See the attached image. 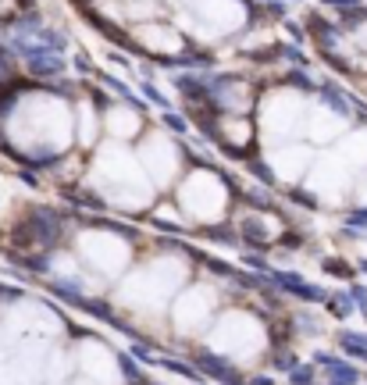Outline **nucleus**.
<instances>
[{
    "label": "nucleus",
    "mask_w": 367,
    "mask_h": 385,
    "mask_svg": "<svg viewBox=\"0 0 367 385\" xmlns=\"http://www.w3.org/2000/svg\"><path fill=\"white\" fill-rule=\"evenodd\" d=\"M271 282L279 285V289H286V292H292V296H299V300H325V292H321L318 285H311V282H303L299 275L274 272V275H271Z\"/></svg>",
    "instance_id": "1"
},
{
    "label": "nucleus",
    "mask_w": 367,
    "mask_h": 385,
    "mask_svg": "<svg viewBox=\"0 0 367 385\" xmlns=\"http://www.w3.org/2000/svg\"><path fill=\"white\" fill-rule=\"evenodd\" d=\"M318 364L328 371V385H357V378H360L350 364L335 361V357H321V353H318Z\"/></svg>",
    "instance_id": "2"
},
{
    "label": "nucleus",
    "mask_w": 367,
    "mask_h": 385,
    "mask_svg": "<svg viewBox=\"0 0 367 385\" xmlns=\"http://www.w3.org/2000/svg\"><path fill=\"white\" fill-rule=\"evenodd\" d=\"M200 368H203L207 375H214V378H218V382H225V385L239 382L235 368H232L228 361H221V357H214V353H200Z\"/></svg>",
    "instance_id": "3"
},
{
    "label": "nucleus",
    "mask_w": 367,
    "mask_h": 385,
    "mask_svg": "<svg viewBox=\"0 0 367 385\" xmlns=\"http://www.w3.org/2000/svg\"><path fill=\"white\" fill-rule=\"evenodd\" d=\"M54 292L61 296V300H72V304H79L82 300V282H75V278H61V282H54Z\"/></svg>",
    "instance_id": "4"
},
{
    "label": "nucleus",
    "mask_w": 367,
    "mask_h": 385,
    "mask_svg": "<svg viewBox=\"0 0 367 385\" xmlns=\"http://www.w3.org/2000/svg\"><path fill=\"white\" fill-rule=\"evenodd\" d=\"M339 343H343L346 353H367V339H364V336H350V332H346Z\"/></svg>",
    "instance_id": "5"
},
{
    "label": "nucleus",
    "mask_w": 367,
    "mask_h": 385,
    "mask_svg": "<svg viewBox=\"0 0 367 385\" xmlns=\"http://www.w3.org/2000/svg\"><path fill=\"white\" fill-rule=\"evenodd\" d=\"M289 382H292V385H311V382H314V371H311V368H292V371H289Z\"/></svg>",
    "instance_id": "6"
},
{
    "label": "nucleus",
    "mask_w": 367,
    "mask_h": 385,
    "mask_svg": "<svg viewBox=\"0 0 367 385\" xmlns=\"http://www.w3.org/2000/svg\"><path fill=\"white\" fill-rule=\"evenodd\" d=\"M118 368L125 371V382H139V368H136L129 357H118Z\"/></svg>",
    "instance_id": "7"
},
{
    "label": "nucleus",
    "mask_w": 367,
    "mask_h": 385,
    "mask_svg": "<svg viewBox=\"0 0 367 385\" xmlns=\"http://www.w3.org/2000/svg\"><path fill=\"white\" fill-rule=\"evenodd\" d=\"M274 364L286 368V371H292V368H296V353H279V357H274Z\"/></svg>",
    "instance_id": "8"
},
{
    "label": "nucleus",
    "mask_w": 367,
    "mask_h": 385,
    "mask_svg": "<svg viewBox=\"0 0 367 385\" xmlns=\"http://www.w3.org/2000/svg\"><path fill=\"white\" fill-rule=\"evenodd\" d=\"M331 307H335V311H339V314H350V311H353V304L346 300V296H339V300H335Z\"/></svg>",
    "instance_id": "9"
}]
</instances>
